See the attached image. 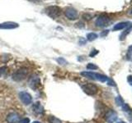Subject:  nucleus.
<instances>
[{
  "mask_svg": "<svg viewBox=\"0 0 132 123\" xmlns=\"http://www.w3.org/2000/svg\"><path fill=\"white\" fill-rule=\"evenodd\" d=\"M81 75L84 77L89 78V79H92L94 80H99L101 82H106L109 80V78L102 75V74H98V73H95V72H92V71H84L81 72Z\"/></svg>",
  "mask_w": 132,
  "mask_h": 123,
  "instance_id": "obj_1",
  "label": "nucleus"
},
{
  "mask_svg": "<svg viewBox=\"0 0 132 123\" xmlns=\"http://www.w3.org/2000/svg\"><path fill=\"white\" fill-rule=\"evenodd\" d=\"M28 75V70L27 68H20L14 71L12 75V78L14 81H22L24 79H26V77Z\"/></svg>",
  "mask_w": 132,
  "mask_h": 123,
  "instance_id": "obj_2",
  "label": "nucleus"
},
{
  "mask_svg": "<svg viewBox=\"0 0 132 123\" xmlns=\"http://www.w3.org/2000/svg\"><path fill=\"white\" fill-rule=\"evenodd\" d=\"M61 8L58 6H50L45 8V13L47 14L48 16L53 19L59 17L61 14Z\"/></svg>",
  "mask_w": 132,
  "mask_h": 123,
  "instance_id": "obj_3",
  "label": "nucleus"
},
{
  "mask_svg": "<svg viewBox=\"0 0 132 123\" xmlns=\"http://www.w3.org/2000/svg\"><path fill=\"white\" fill-rule=\"evenodd\" d=\"M82 89L84 91V93L88 94V95H94V94H96L97 93V90H98L96 85L93 84H90V83L84 85L82 86Z\"/></svg>",
  "mask_w": 132,
  "mask_h": 123,
  "instance_id": "obj_4",
  "label": "nucleus"
},
{
  "mask_svg": "<svg viewBox=\"0 0 132 123\" xmlns=\"http://www.w3.org/2000/svg\"><path fill=\"white\" fill-rule=\"evenodd\" d=\"M110 22V18L105 14H102L98 16L96 20V26L98 27H105L106 26H108V24Z\"/></svg>",
  "mask_w": 132,
  "mask_h": 123,
  "instance_id": "obj_5",
  "label": "nucleus"
},
{
  "mask_svg": "<svg viewBox=\"0 0 132 123\" xmlns=\"http://www.w3.org/2000/svg\"><path fill=\"white\" fill-rule=\"evenodd\" d=\"M64 14L66 17L71 20H76L78 17V12L75 8H73V7H68L67 9L65 10Z\"/></svg>",
  "mask_w": 132,
  "mask_h": 123,
  "instance_id": "obj_6",
  "label": "nucleus"
},
{
  "mask_svg": "<svg viewBox=\"0 0 132 123\" xmlns=\"http://www.w3.org/2000/svg\"><path fill=\"white\" fill-rule=\"evenodd\" d=\"M18 96H19V98L21 99V101H22L25 105H29L31 104L32 97L29 93L22 91L18 94Z\"/></svg>",
  "mask_w": 132,
  "mask_h": 123,
  "instance_id": "obj_7",
  "label": "nucleus"
},
{
  "mask_svg": "<svg viewBox=\"0 0 132 123\" xmlns=\"http://www.w3.org/2000/svg\"><path fill=\"white\" fill-rule=\"evenodd\" d=\"M19 27V25L13 22H6L3 23H0V29L2 30H12Z\"/></svg>",
  "mask_w": 132,
  "mask_h": 123,
  "instance_id": "obj_8",
  "label": "nucleus"
},
{
  "mask_svg": "<svg viewBox=\"0 0 132 123\" xmlns=\"http://www.w3.org/2000/svg\"><path fill=\"white\" fill-rule=\"evenodd\" d=\"M6 120L7 123H19L21 120V117H20V115L16 112H11L7 115Z\"/></svg>",
  "mask_w": 132,
  "mask_h": 123,
  "instance_id": "obj_9",
  "label": "nucleus"
},
{
  "mask_svg": "<svg viewBox=\"0 0 132 123\" xmlns=\"http://www.w3.org/2000/svg\"><path fill=\"white\" fill-rule=\"evenodd\" d=\"M32 109H33V112L37 115H40L44 113V108H43V106L40 104V102H35V104L32 105Z\"/></svg>",
  "mask_w": 132,
  "mask_h": 123,
  "instance_id": "obj_10",
  "label": "nucleus"
},
{
  "mask_svg": "<svg viewBox=\"0 0 132 123\" xmlns=\"http://www.w3.org/2000/svg\"><path fill=\"white\" fill-rule=\"evenodd\" d=\"M40 79H39V77H37V76L32 77L31 79L30 80V81H29V86H30V87L32 89H34V90H36L37 88H38V86L40 85Z\"/></svg>",
  "mask_w": 132,
  "mask_h": 123,
  "instance_id": "obj_11",
  "label": "nucleus"
},
{
  "mask_svg": "<svg viewBox=\"0 0 132 123\" xmlns=\"http://www.w3.org/2000/svg\"><path fill=\"white\" fill-rule=\"evenodd\" d=\"M106 119L107 121L109 122H113L117 119V113L114 111H109L106 114Z\"/></svg>",
  "mask_w": 132,
  "mask_h": 123,
  "instance_id": "obj_12",
  "label": "nucleus"
},
{
  "mask_svg": "<svg viewBox=\"0 0 132 123\" xmlns=\"http://www.w3.org/2000/svg\"><path fill=\"white\" fill-rule=\"evenodd\" d=\"M128 24H129V22H120V23H117V25H115L113 30H122V29H124L125 27H127L128 26Z\"/></svg>",
  "mask_w": 132,
  "mask_h": 123,
  "instance_id": "obj_13",
  "label": "nucleus"
},
{
  "mask_svg": "<svg viewBox=\"0 0 132 123\" xmlns=\"http://www.w3.org/2000/svg\"><path fill=\"white\" fill-rule=\"evenodd\" d=\"M131 30H132V24L130 25V26H128V28L126 29V30L122 33L121 35V37H120V39H121V40H124V39H126V37L127 36V35L129 34V33H130Z\"/></svg>",
  "mask_w": 132,
  "mask_h": 123,
  "instance_id": "obj_14",
  "label": "nucleus"
},
{
  "mask_svg": "<svg viewBox=\"0 0 132 123\" xmlns=\"http://www.w3.org/2000/svg\"><path fill=\"white\" fill-rule=\"evenodd\" d=\"M97 38V35L96 33H93V32H91L89 34L87 35V39H88V41H93Z\"/></svg>",
  "mask_w": 132,
  "mask_h": 123,
  "instance_id": "obj_15",
  "label": "nucleus"
},
{
  "mask_svg": "<svg viewBox=\"0 0 132 123\" xmlns=\"http://www.w3.org/2000/svg\"><path fill=\"white\" fill-rule=\"evenodd\" d=\"M48 121H49L50 123H62V121L60 120L59 118H57V117H54V116H50Z\"/></svg>",
  "mask_w": 132,
  "mask_h": 123,
  "instance_id": "obj_16",
  "label": "nucleus"
},
{
  "mask_svg": "<svg viewBox=\"0 0 132 123\" xmlns=\"http://www.w3.org/2000/svg\"><path fill=\"white\" fill-rule=\"evenodd\" d=\"M7 72V67H0V77L5 76Z\"/></svg>",
  "mask_w": 132,
  "mask_h": 123,
  "instance_id": "obj_17",
  "label": "nucleus"
},
{
  "mask_svg": "<svg viewBox=\"0 0 132 123\" xmlns=\"http://www.w3.org/2000/svg\"><path fill=\"white\" fill-rule=\"evenodd\" d=\"M97 68H98L97 66H96L93 63H88L87 65V69H88V70H97Z\"/></svg>",
  "mask_w": 132,
  "mask_h": 123,
  "instance_id": "obj_18",
  "label": "nucleus"
},
{
  "mask_svg": "<svg viewBox=\"0 0 132 123\" xmlns=\"http://www.w3.org/2000/svg\"><path fill=\"white\" fill-rule=\"evenodd\" d=\"M122 108H123V109H124V111L125 112H130V113H131V109H130V108L129 107V105H127L126 104H124L123 105H122Z\"/></svg>",
  "mask_w": 132,
  "mask_h": 123,
  "instance_id": "obj_19",
  "label": "nucleus"
},
{
  "mask_svg": "<svg viewBox=\"0 0 132 123\" xmlns=\"http://www.w3.org/2000/svg\"><path fill=\"white\" fill-rule=\"evenodd\" d=\"M116 102H117V105H119V106H122V105L124 104L123 99L121 98V96H118L117 98H116Z\"/></svg>",
  "mask_w": 132,
  "mask_h": 123,
  "instance_id": "obj_20",
  "label": "nucleus"
},
{
  "mask_svg": "<svg viewBox=\"0 0 132 123\" xmlns=\"http://www.w3.org/2000/svg\"><path fill=\"white\" fill-rule=\"evenodd\" d=\"M131 57H132V45L129 47V48H128V52H127V57H128V59H130Z\"/></svg>",
  "mask_w": 132,
  "mask_h": 123,
  "instance_id": "obj_21",
  "label": "nucleus"
},
{
  "mask_svg": "<svg viewBox=\"0 0 132 123\" xmlns=\"http://www.w3.org/2000/svg\"><path fill=\"white\" fill-rule=\"evenodd\" d=\"M57 61L59 63L60 65H64V64H66L67 63V61H66L63 57H59V58H57Z\"/></svg>",
  "mask_w": 132,
  "mask_h": 123,
  "instance_id": "obj_22",
  "label": "nucleus"
},
{
  "mask_svg": "<svg viewBox=\"0 0 132 123\" xmlns=\"http://www.w3.org/2000/svg\"><path fill=\"white\" fill-rule=\"evenodd\" d=\"M98 53H99V51H98V50H97V49H93L92 52L90 53L89 56H90L91 57H94V56H96Z\"/></svg>",
  "mask_w": 132,
  "mask_h": 123,
  "instance_id": "obj_23",
  "label": "nucleus"
},
{
  "mask_svg": "<svg viewBox=\"0 0 132 123\" xmlns=\"http://www.w3.org/2000/svg\"><path fill=\"white\" fill-rule=\"evenodd\" d=\"M19 123H30V119L27 117H25L22 119V120H20Z\"/></svg>",
  "mask_w": 132,
  "mask_h": 123,
  "instance_id": "obj_24",
  "label": "nucleus"
},
{
  "mask_svg": "<svg viewBox=\"0 0 132 123\" xmlns=\"http://www.w3.org/2000/svg\"><path fill=\"white\" fill-rule=\"evenodd\" d=\"M107 83H108V85H111V86H116L115 82H114L113 80H111V79H109L108 80H107Z\"/></svg>",
  "mask_w": 132,
  "mask_h": 123,
  "instance_id": "obj_25",
  "label": "nucleus"
},
{
  "mask_svg": "<svg viewBox=\"0 0 132 123\" xmlns=\"http://www.w3.org/2000/svg\"><path fill=\"white\" fill-rule=\"evenodd\" d=\"M91 17H92V16H91L90 15H88V14H84V15H82V18L87 19V20H90Z\"/></svg>",
  "mask_w": 132,
  "mask_h": 123,
  "instance_id": "obj_26",
  "label": "nucleus"
},
{
  "mask_svg": "<svg viewBox=\"0 0 132 123\" xmlns=\"http://www.w3.org/2000/svg\"><path fill=\"white\" fill-rule=\"evenodd\" d=\"M127 80L129 82V84L132 85V76H129L127 78Z\"/></svg>",
  "mask_w": 132,
  "mask_h": 123,
  "instance_id": "obj_27",
  "label": "nucleus"
},
{
  "mask_svg": "<svg viewBox=\"0 0 132 123\" xmlns=\"http://www.w3.org/2000/svg\"><path fill=\"white\" fill-rule=\"evenodd\" d=\"M108 32H109V30H104L103 32H102V33H101V36H105V35H106L107 34H108Z\"/></svg>",
  "mask_w": 132,
  "mask_h": 123,
  "instance_id": "obj_28",
  "label": "nucleus"
},
{
  "mask_svg": "<svg viewBox=\"0 0 132 123\" xmlns=\"http://www.w3.org/2000/svg\"><path fill=\"white\" fill-rule=\"evenodd\" d=\"M29 1H31V2H33V3H38V2L41 1V0H29Z\"/></svg>",
  "mask_w": 132,
  "mask_h": 123,
  "instance_id": "obj_29",
  "label": "nucleus"
},
{
  "mask_svg": "<svg viewBox=\"0 0 132 123\" xmlns=\"http://www.w3.org/2000/svg\"><path fill=\"white\" fill-rule=\"evenodd\" d=\"M32 123H41V122H40V121H33Z\"/></svg>",
  "mask_w": 132,
  "mask_h": 123,
  "instance_id": "obj_30",
  "label": "nucleus"
},
{
  "mask_svg": "<svg viewBox=\"0 0 132 123\" xmlns=\"http://www.w3.org/2000/svg\"><path fill=\"white\" fill-rule=\"evenodd\" d=\"M130 15H132V7L130 8Z\"/></svg>",
  "mask_w": 132,
  "mask_h": 123,
  "instance_id": "obj_31",
  "label": "nucleus"
},
{
  "mask_svg": "<svg viewBox=\"0 0 132 123\" xmlns=\"http://www.w3.org/2000/svg\"><path fill=\"white\" fill-rule=\"evenodd\" d=\"M118 123H126L125 121H119Z\"/></svg>",
  "mask_w": 132,
  "mask_h": 123,
  "instance_id": "obj_32",
  "label": "nucleus"
}]
</instances>
